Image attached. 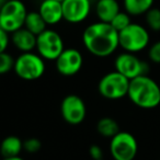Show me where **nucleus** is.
Instances as JSON below:
<instances>
[{
  "label": "nucleus",
  "mask_w": 160,
  "mask_h": 160,
  "mask_svg": "<svg viewBox=\"0 0 160 160\" xmlns=\"http://www.w3.org/2000/svg\"><path fill=\"white\" fill-rule=\"evenodd\" d=\"M85 47L94 56L108 57L120 46L118 32L110 23L98 21L89 24L82 33Z\"/></svg>",
  "instance_id": "obj_1"
},
{
  "label": "nucleus",
  "mask_w": 160,
  "mask_h": 160,
  "mask_svg": "<svg viewBox=\"0 0 160 160\" xmlns=\"http://www.w3.org/2000/svg\"><path fill=\"white\" fill-rule=\"evenodd\" d=\"M127 97L142 109H155L160 104V87L147 75L129 80Z\"/></svg>",
  "instance_id": "obj_2"
},
{
  "label": "nucleus",
  "mask_w": 160,
  "mask_h": 160,
  "mask_svg": "<svg viewBox=\"0 0 160 160\" xmlns=\"http://www.w3.org/2000/svg\"><path fill=\"white\" fill-rule=\"evenodd\" d=\"M28 10L21 0H6L0 7V28L13 33L24 27Z\"/></svg>",
  "instance_id": "obj_3"
},
{
  "label": "nucleus",
  "mask_w": 160,
  "mask_h": 160,
  "mask_svg": "<svg viewBox=\"0 0 160 160\" xmlns=\"http://www.w3.org/2000/svg\"><path fill=\"white\" fill-rule=\"evenodd\" d=\"M120 46L128 53H138L149 44V33L142 25L131 23L127 28L118 32Z\"/></svg>",
  "instance_id": "obj_4"
},
{
  "label": "nucleus",
  "mask_w": 160,
  "mask_h": 160,
  "mask_svg": "<svg viewBox=\"0 0 160 160\" xmlns=\"http://www.w3.org/2000/svg\"><path fill=\"white\" fill-rule=\"evenodd\" d=\"M14 71L17 76L24 80H36L45 72L44 58L32 52L22 53L14 62Z\"/></svg>",
  "instance_id": "obj_5"
},
{
  "label": "nucleus",
  "mask_w": 160,
  "mask_h": 160,
  "mask_svg": "<svg viewBox=\"0 0 160 160\" xmlns=\"http://www.w3.org/2000/svg\"><path fill=\"white\" fill-rule=\"evenodd\" d=\"M129 79L114 70L104 75L99 82L98 89L102 97L110 100H118L127 96Z\"/></svg>",
  "instance_id": "obj_6"
},
{
  "label": "nucleus",
  "mask_w": 160,
  "mask_h": 160,
  "mask_svg": "<svg viewBox=\"0 0 160 160\" xmlns=\"http://www.w3.org/2000/svg\"><path fill=\"white\" fill-rule=\"evenodd\" d=\"M36 49L38 55L47 60H56L64 51V41L59 33L46 29L36 36Z\"/></svg>",
  "instance_id": "obj_7"
},
{
  "label": "nucleus",
  "mask_w": 160,
  "mask_h": 160,
  "mask_svg": "<svg viewBox=\"0 0 160 160\" xmlns=\"http://www.w3.org/2000/svg\"><path fill=\"white\" fill-rule=\"evenodd\" d=\"M137 150V140L128 132L120 131L111 138L110 152L115 160H134Z\"/></svg>",
  "instance_id": "obj_8"
},
{
  "label": "nucleus",
  "mask_w": 160,
  "mask_h": 160,
  "mask_svg": "<svg viewBox=\"0 0 160 160\" xmlns=\"http://www.w3.org/2000/svg\"><path fill=\"white\" fill-rule=\"evenodd\" d=\"M115 70L132 80L139 76L147 75L149 68L148 65L135 54L125 52L115 58Z\"/></svg>",
  "instance_id": "obj_9"
},
{
  "label": "nucleus",
  "mask_w": 160,
  "mask_h": 160,
  "mask_svg": "<svg viewBox=\"0 0 160 160\" xmlns=\"http://www.w3.org/2000/svg\"><path fill=\"white\" fill-rule=\"evenodd\" d=\"M60 112L62 118L67 123L72 125L80 124L86 118L87 109L83 100L76 94L65 97L60 104Z\"/></svg>",
  "instance_id": "obj_10"
},
{
  "label": "nucleus",
  "mask_w": 160,
  "mask_h": 160,
  "mask_svg": "<svg viewBox=\"0 0 160 160\" xmlns=\"http://www.w3.org/2000/svg\"><path fill=\"white\" fill-rule=\"evenodd\" d=\"M62 18L69 23H80L89 17L91 0H64L62 1Z\"/></svg>",
  "instance_id": "obj_11"
},
{
  "label": "nucleus",
  "mask_w": 160,
  "mask_h": 160,
  "mask_svg": "<svg viewBox=\"0 0 160 160\" xmlns=\"http://www.w3.org/2000/svg\"><path fill=\"white\" fill-rule=\"evenodd\" d=\"M56 69L62 76H73L79 72L83 64L82 55L76 48H66L57 57Z\"/></svg>",
  "instance_id": "obj_12"
},
{
  "label": "nucleus",
  "mask_w": 160,
  "mask_h": 160,
  "mask_svg": "<svg viewBox=\"0 0 160 160\" xmlns=\"http://www.w3.org/2000/svg\"><path fill=\"white\" fill-rule=\"evenodd\" d=\"M38 12L47 25H55L64 20L62 2L57 0H43L38 7Z\"/></svg>",
  "instance_id": "obj_13"
},
{
  "label": "nucleus",
  "mask_w": 160,
  "mask_h": 160,
  "mask_svg": "<svg viewBox=\"0 0 160 160\" xmlns=\"http://www.w3.org/2000/svg\"><path fill=\"white\" fill-rule=\"evenodd\" d=\"M11 34V41L13 45L23 53L32 52L36 47V35L25 29L24 27Z\"/></svg>",
  "instance_id": "obj_14"
},
{
  "label": "nucleus",
  "mask_w": 160,
  "mask_h": 160,
  "mask_svg": "<svg viewBox=\"0 0 160 160\" xmlns=\"http://www.w3.org/2000/svg\"><path fill=\"white\" fill-rule=\"evenodd\" d=\"M118 0H98L96 5V14L99 21L110 23L120 12Z\"/></svg>",
  "instance_id": "obj_15"
},
{
  "label": "nucleus",
  "mask_w": 160,
  "mask_h": 160,
  "mask_svg": "<svg viewBox=\"0 0 160 160\" xmlns=\"http://www.w3.org/2000/svg\"><path fill=\"white\" fill-rule=\"evenodd\" d=\"M23 149V142L17 136H8L0 145V151L3 158L17 157Z\"/></svg>",
  "instance_id": "obj_16"
},
{
  "label": "nucleus",
  "mask_w": 160,
  "mask_h": 160,
  "mask_svg": "<svg viewBox=\"0 0 160 160\" xmlns=\"http://www.w3.org/2000/svg\"><path fill=\"white\" fill-rule=\"evenodd\" d=\"M123 5L129 16H142L152 8L153 0H123Z\"/></svg>",
  "instance_id": "obj_17"
},
{
  "label": "nucleus",
  "mask_w": 160,
  "mask_h": 160,
  "mask_svg": "<svg viewBox=\"0 0 160 160\" xmlns=\"http://www.w3.org/2000/svg\"><path fill=\"white\" fill-rule=\"evenodd\" d=\"M46 27H47L46 22H45L44 19L42 18L40 12L38 11L28 12L27 18H25V22H24L25 29H28L30 32H32V33L38 36V34H41L43 31L46 30Z\"/></svg>",
  "instance_id": "obj_18"
},
{
  "label": "nucleus",
  "mask_w": 160,
  "mask_h": 160,
  "mask_svg": "<svg viewBox=\"0 0 160 160\" xmlns=\"http://www.w3.org/2000/svg\"><path fill=\"white\" fill-rule=\"evenodd\" d=\"M97 131L103 137L112 138L120 132V127L115 120L111 118H102L97 124Z\"/></svg>",
  "instance_id": "obj_19"
},
{
  "label": "nucleus",
  "mask_w": 160,
  "mask_h": 160,
  "mask_svg": "<svg viewBox=\"0 0 160 160\" xmlns=\"http://www.w3.org/2000/svg\"><path fill=\"white\" fill-rule=\"evenodd\" d=\"M145 16H146V23L149 29L155 32L160 31V9L150 8L145 13Z\"/></svg>",
  "instance_id": "obj_20"
},
{
  "label": "nucleus",
  "mask_w": 160,
  "mask_h": 160,
  "mask_svg": "<svg viewBox=\"0 0 160 160\" xmlns=\"http://www.w3.org/2000/svg\"><path fill=\"white\" fill-rule=\"evenodd\" d=\"M131 23H132L131 16H129L126 11H120L114 17L113 20L110 22V24H111L118 32H121L122 30H124L125 28L128 27Z\"/></svg>",
  "instance_id": "obj_21"
},
{
  "label": "nucleus",
  "mask_w": 160,
  "mask_h": 160,
  "mask_svg": "<svg viewBox=\"0 0 160 160\" xmlns=\"http://www.w3.org/2000/svg\"><path fill=\"white\" fill-rule=\"evenodd\" d=\"M14 62L16 60L12 58L10 54L2 52L0 53V75L7 73L14 67Z\"/></svg>",
  "instance_id": "obj_22"
},
{
  "label": "nucleus",
  "mask_w": 160,
  "mask_h": 160,
  "mask_svg": "<svg viewBox=\"0 0 160 160\" xmlns=\"http://www.w3.org/2000/svg\"><path fill=\"white\" fill-rule=\"evenodd\" d=\"M41 146H42V144L38 138H29L23 142V149H25L28 152L31 153H34L40 150Z\"/></svg>",
  "instance_id": "obj_23"
},
{
  "label": "nucleus",
  "mask_w": 160,
  "mask_h": 160,
  "mask_svg": "<svg viewBox=\"0 0 160 160\" xmlns=\"http://www.w3.org/2000/svg\"><path fill=\"white\" fill-rule=\"evenodd\" d=\"M149 59L156 64H160V41L153 43L148 51Z\"/></svg>",
  "instance_id": "obj_24"
},
{
  "label": "nucleus",
  "mask_w": 160,
  "mask_h": 160,
  "mask_svg": "<svg viewBox=\"0 0 160 160\" xmlns=\"http://www.w3.org/2000/svg\"><path fill=\"white\" fill-rule=\"evenodd\" d=\"M8 32H6L5 30H2L0 28V53L6 52L8 45H9V35H8Z\"/></svg>",
  "instance_id": "obj_25"
},
{
  "label": "nucleus",
  "mask_w": 160,
  "mask_h": 160,
  "mask_svg": "<svg viewBox=\"0 0 160 160\" xmlns=\"http://www.w3.org/2000/svg\"><path fill=\"white\" fill-rule=\"evenodd\" d=\"M90 155L91 157L93 158L94 160H102V157H103V152L101 150V148L97 145H93L91 146L90 148Z\"/></svg>",
  "instance_id": "obj_26"
},
{
  "label": "nucleus",
  "mask_w": 160,
  "mask_h": 160,
  "mask_svg": "<svg viewBox=\"0 0 160 160\" xmlns=\"http://www.w3.org/2000/svg\"><path fill=\"white\" fill-rule=\"evenodd\" d=\"M3 160H23L20 156H17V157H10V158H3Z\"/></svg>",
  "instance_id": "obj_27"
},
{
  "label": "nucleus",
  "mask_w": 160,
  "mask_h": 160,
  "mask_svg": "<svg viewBox=\"0 0 160 160\" xmlns=\"http://www.w3.org/2000/svg\"><path fill=\"white\" fill-rule=\"evenodd\" d=\"M5 1H6V0H0V7L3 5V2H5Z\"/></svg>",
  "instance_id": "obj_28"
},
{
  "label": "nucleus",
  "mask_w": 160,
  "mask_h": 160,
  "mask_svg": "<svg viewBox=\"0 0 160 160\" xmlns=\"http://www.w3.org/2000/svg\"><path fill=\"white\" fill-rule=\"evenodd\" d=\"M57 1H60V2H62V1H64V0H57Z\"/></svg>",
  "instance_id": "obj_29"
}]
</instances>
